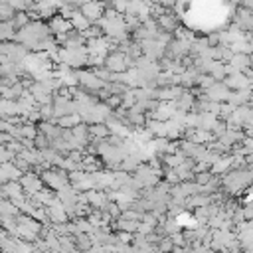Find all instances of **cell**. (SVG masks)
<instances>
[{"label":"cell","mask_w":253,"mask_h":253,"mask_svg":"<svg viewBox=\"0 0 253 253\" xmlns=\"http://www.w3.org/2000/svg\"><path fill=\"white\" fill-rule=\"evenodd\" d=\"M18 182H20V186H22V192H26L28 196H34L36 192H40V190L43 188L42 178L36 176V174H30V170L24 172V174L18 178Z\"/></svg>","instance_id":"obj_1"},{"label":"cell","mask_w":253,"mask_h":253,"mask_svg":"<svg viewBox=\"0 0 253 253\" xmlns=\"http://www.w3.org/2000/svg\"><path fill=\"white\" fill-rule=\"evenodd\" d=\"M79 12L89 20V22H95L103 16L105 12V2L103 0H91V2H85L79 6Z\"/></svg>","instance_id":"obj_2"}]
</instances>
